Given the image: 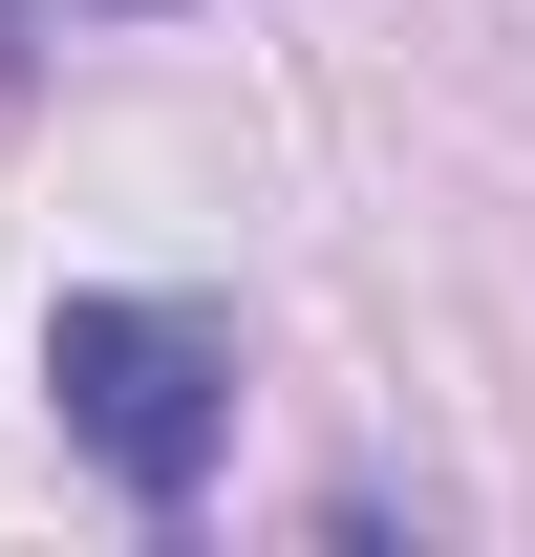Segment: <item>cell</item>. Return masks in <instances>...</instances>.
I'll use <instances>...</instances> for the list:
<instances>
[{"label":"cell","instance_id":"obj_1","mask_svg":"<svg viewBox=\"0 0 535 557\" xmlns=\"http://www.w3.org/2000/svg\"><path fill=\"white\" fill-rule=\"evenodd\" d=\"M43 408H65V450L129 515H194L214 450H236V322L214 300H129V278H65L43 300Z\"/></svg>","mask_w":535,"mask_h":557}]
</instances>
